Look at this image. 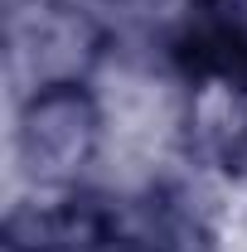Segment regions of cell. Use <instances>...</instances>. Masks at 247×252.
<instances>
[{"label":"cell","instance_id":"obj_1","mask_svg":"<svg viewBox=\"0 0 247 252\" xmlns=\"http://www.w3.org/2000/svg\"><path fill=\"white\" fill-rule=\"evenodd\" d=\"M107 146V122L97 93L83 83L30 88L15 112V165L39 189H68Z\"/></svg>","mask_w":247,"mask_h":252}]
</instances>
